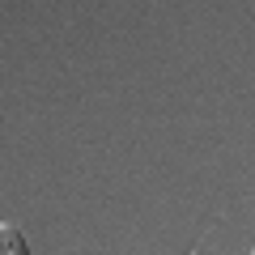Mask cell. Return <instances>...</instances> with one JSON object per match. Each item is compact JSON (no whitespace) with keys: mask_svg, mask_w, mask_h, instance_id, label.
<instances>
[{"mask_svg":"<svg viewBox=\"0 0 255 255\" xmlns=\"http://www.w3.org/2000/svg\"><path fill=\"white\" fill-rule=\"evenodd\" d=\"M0 243H4V247H0L4 255H26V251H30L26 238H21V230H17V226H9V221L0 226Z\"/></svg>","mask_w":255,"mask_h":255,"instance_id":"1","label":"cell"},{"mask_svg":"<svg viewBox=\"0 0 255 255\" xmlns=\"http://www.w3.org/2000/svg\"><path fill=\"white\" fill-rule=\"evenodd\" d=\"M251 251H255V247H251Z\"/></svg>","mask_w":255,"mask_h":255,"instance_id":"2","label":"cell"}]
</instances>
